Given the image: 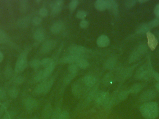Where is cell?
<instances>
[{
  "label": "cell",
  "mask_w": 159,
  "mask_h": 119,
  "mask_svg": "<svg viewBox=\"0 0 159 119\" xmlns=\"http://www.w3.org/2000/svg\"><path fill=\"white\" fill-rule=\"evenodd\" d=\"M142 116L146 119H155L158 117L159 107L156 102H148L140 107Z\"/></svg>",
  "instance_id": "1"
},
{
  "label": "cell",
  "mask_w": 159,
  "mask_h": 119,
  "mask_svg": "<svg viewBox=\"0 0 159 119\" xmlns=\"http://www.w3.org/2000/svg\"><path fill=\"white\" fill-rule=\"evenodd\" d=\"M152 66L150 64H147L140 67L135 74V77L138 79L148 80L154 76Z\"/></svg>",
  "instance_id": "2"
},
{
  "label": "cell",
  "mask_w": 159,
  "mask_h": 119,
  "mask_svg": "<svg viewBox=\"0 0 159 119\" xmlns=\"http://www.w3.org/2000/svg\"><path fill=\"white\" fill-rule=\"evenodd\" d=\"M28 54V51L25 50L19 56L15 66V71L16 73H20L26 68L27 65Z\"/></svg>",
  "instance_id": "3"
},
{
  "label": "cell",
  "mask_w": 159,
  "mask_h": 119,
  "mask_svg": "<svg viewBox=\"0 0 159 119\" xmlns=\"http://www.w3.org/2000/svg\"><path fill=\"white\" fill-rule=\"evenodd\" d=\"M53 83V79L44 80L36 86L35 89V92L38 94L47 93L51 89Z\"/></svg>",
  "instance_id": "4"
},
{
  "label": "cell",
  "mask_w": 159,
  "mask_h": 119,
  "mask_svg": "<svg viewBox=\"0 0 159 119\" xmlns=\"http://www.w3.org/2000/svg\"><path fill=\"white\" fill-rule=\"evenodd\" d=\"M147 47L145 45H142L138 47L133 52L129 58L130 62H133L138 60L145 53Z\"/></svg>",
  "instance_id": "5"
},
{
  "label": "cell",
  "mask_w": 159,
  "mask_h": 119,
  "mask_svg": "<svg viewBox=\"0 0 159 119\" xmlns=\"http://www.w3.org/2000/svg\"><path fill=\"white\" fill-rule=\"evenodd\" d=\"M109 101V94L108 93L106 92L99 93L95 97V102L98 104L107 105Z\"/></svg>",
  "instance_id": "6"
},
{
  "label": "cell",
  "mask_w": 159,
  "mask_h": 119,
  "mask_svg": "<svg viewBox=\"0 0 159 119\" xmlns=\"http://www.w3.org/2000/svg\"><path fill=\"white\" fill-rule=\"evenodd\" d=\"M25 106L27 111L31 112L37 108L38 102L34 98H27L25 101Z\"/></svg>",
  "instance_id": "7"
},
{
  "label": "cell",
  "mask_w": 159,
  "mask_h": 119,
  "mask_svg": "<svg viewBox=\"0 0 159 119\" xmlns=\"http://www.w3.org/2000/svg\"><path fill=\"white\" fill-rule=\"evenodd\" d=\"M147 36L148 40V45L149 48L152 50H155L158 44L157 38L153 34L149 31L147 33Z\"/></svg>",
  "instance_id": "8"
},
{
  "label": "cell",
  "mask_w": 159,
  "mask_h": 119,
  "mask_svg": "<svg viewBox=\"0 0 159 119\" xmlns=\"http://www.w3.org/2000/svg\"><path fill=\"white\" fill-rule=\"evenodd\" d=\"M156 93L154 90H149L144 92L140 96V99L142 102H147L153 100L156 97Z\"/></svg>",
  "instance_id": "9"
},
{
  "label": "cell",
  "mask_w": 159,
  "mask_h": 119,
  "mask_svg": "<svg viewBox=\"0 0 159 119\" xmlns=\"http://www.w3.org/2000/svg\"><path fill=\"white\" fill-rule=\"evenodd\" d=\"M56 45L55 40H49L44 43L42 46V50L43 53H47L50 52Z\"/></svg>",
  "instance_id": "10"
},
{
  "label": "cell",
  "mask_w": 159,
  "mask_h": 119,
  "mask_svg": "<svg viewBox=\"0 0 159 119\" xmlns=\"http://www.w3.org/2000/svg\"><path fill=\"white\" fill-rule=\"evenodd\" d=\"M63 2L61 0L56 1L52 6V15L53 16H57L58 15L63 7Z\"/></svg>",
  "instance_id": "11"
},
{
  "label": "cell",
  "mask_w": 159,
  "mask_h": 119,
  "mask_svg": "<svg viewBox=\"0 0 159 119\" xmlns=\"http://www.w3.org/2000/svg\"><path fill=\"white\" fill-rule=\"evenodd\" d=\"M106 3L107 8H108L111 10L113 14L117 15L118 12V4L114 0H108L106 1Z\"/></svg>",
  "instance_id": "12"
},
{
  "label": "cell",
  "mask_w": 159,
  "mask_h": 119,
  "mask_svg": "<svg viewBox=\"0 0 159 119\" xmlns=\"http://www.w3.org/2000/svg\"><path fill=\"white\" fill-rule=\"evenodd\" d=\"M96 43L97 45L100 47H105L110 43V40L106 35H102L98 37Z\"/></svg>",
  "instance_id": "13"
},
{
  "label": "cell",
  "mask_w": 159,
  "mask_h": 119,
  "mask_svg": "<svg viewBox=\"0 0 159 119\" xmlns=\"http://www.w3.org/2000/svg\"><path fill=\"white\" fill-rule=\"evenodd\" d=\"M86 48L81 46H75L71 48L70 49V53L71 55L80 56L81 54L85 53Z\"/></svg>",
  "instance_id": "14"
},
{
  "label": "cell",
  "mask_w": 159,
  "mask_h": 119,
  "mask_svg": "<svg viewBox=\"0 0 159 119\" xmlns=\"http://www.w3.org/2000/svg\"><path fill=\"white\" fill-rule=\"evenodd\" d=\"M81 58L80 56L71 55L64 57L61 60V62L62 63H73L76 62L79 59Z\"/></svg>",
  "instance_id": "15"
},
{
  "label": "cell",
  "mask_w": 159,
  "mask_h": 119,
  "mask_svg": "<svg viewBox=\"0 0 159 119\" xmlns=\"http://www.w3.org/2000/svg\"><path fill=\"white\" fill-rule=\"evenodd\" d=\"M63 27L62 21H58L54 23L51 26V31L54 34H57L60 32Z\"/></svg>",
  "instance_id": "16"
},
{
  "label": "cell",
  "mask_w": 159,
  "mask_h": 119,
  "mask_svg": "<svg viewBox=\"0 0 159 119\" xmlns=\"http://www.w3.org/2000/svg\"><path fill=\"white\" fill-rule=\"evenodd\" d=\"M45 34L43 29H38L35 30L34 34V38L36 41L41 42L43 41L45 38Z\"/></svg>",
  "instance_id": "17"
},
{
  "label": "cell",
  "mask_w": 159,
  "mask_h": 119,
  "mask_svg": "<svg viewBox=\"0 0 159 119\" xmlns=\"http://www.w3.org/2000/svg\"><path fill=\"white\" fill-rule=\"evenodd\" d=\"M53 112V109L50 104H48L46 105L43 113L44 119H49L50 117H51Z\"/></svg>",
  "instance_id": "18"
},
{
  "label": "cell",
  "mask_w": 159,
  "mask_h": 119,
  "mask_svg": "<svg viewBox=\"0 0 159 119\" xmlns=\"http://www.w3.org/2000/svg\"><path fill=\"white\" fill-rule=\"evenodd\" d=\"M30 22V19L29 17L25 16L20 19L18 21V25L21 28L28 27Z\"/></svg>",
  "instance_id": "19"
},
{
  "label": "cell",
  "mask_w": 159,
  "mask_h": 119,
  "mask_svg": "<svg viewBox=\"0 0 159 119\" xmlns=\"http://www.w3.org/2000/svg\"><path fill=\"white\" fill-rule=\"evenodd\" d=\"M72 92L75 97H79L81 94V87L80 85L77 83H74L72 86Z\"/></svg>",
  "instance_id": "20"
},
{
  "label": "cell",
  "mask_w": 159,
  "mask_h": 119,
  "mask_svg": "<svg viewBox=\"0 0 159 119\" xmlns=\"http://www.w3.org/2000/svg\"><path fill=\"white\" fill-rule=\"evenodd\" d=\"M85 84L88 87H93L96 83V80L95 77L90 75L85 76L84 78Z\"/></svg>",
  "instance_id": "21"
},
{
  "label": "cell",
  "mask_w": 159,
  "mask_h": 119,
  "mask_svg": "<svg viewBox=\"0 0 159 119\" xmlns=\"http://www.w3.org/2000/svg\"><path fill=\"white\" fill-rule=\"evenodd\" d=\"M94 5L95 8L99 11H103L107 8L106 3L104 0H97Z\"/></svg>",
  "instance_id": "22"
},
{
  "label": "cell",
  "mask_w": 159,
  "mask_h": 119,
  "mask_svg": "<svg viewBox=\"0 0 159 119\" xmlns=\"http://www.w3.org/2000/svg\"><path fill=\"white\" fill-rule=\"evenodd\" d=\"M116 60L114 58H110L107 60L105 63L104 66L107 69H111L115 66L116 64Z\"/></svg>",
  "instance_id": "23"
},
{
  "label": "cell",
  "mask_w": 159,
  "mask_h": 119,
  "mask_svg": "<svg viewBox=\"0 0 159 119\" xmlns=\"http://www.w3.org/2000/svg\"><path fill=\"white\" fill-rule=\"evenodd\" d=\"M76 64L80 68L85 69L89 66V63L87 60L81 58L76 62Z\"/></svg>",
  "instance_id": "24"
},
{
  "label": "cell",
  "mask_w": 159,
  "mask_h": 119,
  "mask_svg": "<svg viewBox=\"0 0 159 119\" xmlns=\"http://www.w3.org/2000/svg\"><path fill=\"white\" fill-rule=\"evenodd\" d=\"M55 67V63H54L53 64V65H52L50 66H48V67H47V68H45L44 70H43V76L45 80L52 73Z\"/></svg>",
  "instance_id": "25"
},
{
  "label": "cell",
  "mask_w": 159,
  "mask_h": 119,
  "mask_svg": "<svg viewBox=\"0 0 159 119\" xmlns=\"http://www.w3.org/2000/svg\"><path fill=\"white\" fill-rule=\"evenodd\" d=\"M143 88V85L140 83L134 84V85H133L132 87L131 88L129 92L132 94H134L138 93L139 92L141 91Z\"/></svg>",
  "instance_id": "26"
},
{
  "label": "cell",
  "mask_w": 159,
  "mask_h": 119,
  "mask_svg": "<svg viewBox=\"0 0 159 119\" xmlns=\"http://www.w3.org/2000/svg\"><path fill=\"white\" fill-rule=\"evenodd\" d=\"M20 10L21 13L27 12L29 7V3L26 0H22L20 2Z\"/></svg>",
  "instance_id": "27"
},
{
  "label": "cell",
  "mask_w": 159,
  "mask_h": 119,
  "mask_svg": "<svg viewBox=\"0 0 159 119\" xmlns=\"http://www.w3.org/2000/svg\"><path fill=\"white\" fill-rule=\"evenodd\" d=\"M19 94V91L16 87H12L8 91V94L11 98L15 99L17 97Z\"/></svg>",
  "instance_id": "28"
},
{
  "label": "cell",
  "mask_w": 159,
  "mask_h": 119,
  "mask_svg": "<svg viewBox=\"0 0 159 119\" xmlns=\"http://www.w3.org/2000/svg\"><path fill=\"white\" fill-rule=\"evenodd\" d=\"M41 65L43 66L44 67L47 68V67H48V66H50L53 65V64L55 63H54L53 60L51 58H45L43 59V60L41 61Z\"/></svg>",
  "instance_id": "29"
},
{
  "label": "cell",
  "mask_w": 159,
  "mask_h": 119,
  "mask_svg": "<svg viewBox=\"0 0 159 119\" xmlns=\"http://www.w3.org/2000/svg\"><path fill=\"white\" fill-rule=\"evenodd\" d=\"M113 80V76L111 73L106 74L103 78V83L105 85H109L112 83Z\"/></svg>",
  "instance_id": "30"
},
{
  "label": "cell",
  "mask_w": 159,
  "mask_h": 119,
  "mask_svg": "<svg viewBox=\"0 0 159 119\" xmlns=\"http://www.w3.org/2000/svg\"><path fill=\"white\" fill-rule=\"evenodd\" d=\"M30 65L32 68L37 69L41 65V62L38 59L33 60L30 62Z\"/></svg>",
  "instance_id": "31"
},
{
  "label": "cell",
  "mask_w": 159,
  "mask_h": 119,
  "mask_svg": "<svg viewBox=\"0 0 159 119\" xmlns=\"http://www.w3.org/2000/svg\"><path fill=\"white\" fill-rule=\"evenodd\" d=\"M78 66L76 64H71L69 66V71L71 74H77Z\"/></svg>",
  "instance_id": "32"
},
{
  "label": "cell",
  "mask_w": 159,
  "mask_h": 119,
  "mask_svg": "<svg viewBox=\"0 0 159 119\" xmlns=\"http://www.w3.org/2000/svg\"><path fill=\"white\" fill-rule=\"evenodd\" d=\"M61 113V110L60 108H56L52 113L51 119H59Z\"/></svg>",
  "instance_id": "33"
},
{
  "label": "cell",
  "mask_w": 159,
  "mask_h": 119,
  "mask_svg": "<svg viewBox=\"0 0 159 119\" xmlns=\"http://www.w3.org/2000/svg\"><path fill=\"white\" fill-rule=\"evenodd\" d=\"M129 92L127 91H123L121 92L118 96L119 99L120 101H124L125 99H127V97L129 96Z\"/></svg>",
  "instance_id": "34"
},
{
  "label": "cell",
  "mask_w": 159,
  "mask_h": 119,
  "mask_svg": "<svg viewBox=\"0 0 159 119\" xmlns=\"http://www.w3.org/2000/svg\"><path fill=\"white\" fill-rule=\"evenodd\" d=\"M76 76V74H71L70 73L68 76L65 77L64 80V83L65 84H68Z\"/></svg>",
  "instance_id": "35"
},
{
  "label": "cell",
  "mask_w": 159,
  "mask_h": 119,
  "mask_svg": "<svg viewBox=\"0 0 159 119\" xmlns=\"http://www.w3.org/2000/svg\"><path fill=\"white\" fill-rule=\"evenodd\" d=\"M149 28L148 24H144L140 27L138 30V32L139 33H147L148 32V30H149Z\"/></svg>",
  "instance_id": "36"
},
{
  "label": "cell",
  "mask_w": 159,
  "mask_h": 119,
  "mask_svg": "<svg viewBox=\"0 0 159 119\" xmlns=\"http://www.w3.org/2000/svg\"><path fill=\"white\" fill-rule=\"evenodd\" d=\"M34 80L36 81H41L44 80L43 75V70L38 72L34 76Z\"/></svg>",
  "instance_id": "37"
},
{
  "label": "cell",
  "mask_w": 159,
  "mask_h": 119,
  "mask_svg": "<svg viewBox=\"0 0 159 119\" xmlns=\"http://www.w3.org/2000/svg\"><path fill=\"white\" fill-rule=\"evenodd\" d=\"M78 3H79V2L77 0H73V1H71L70 4H69V8H70V10L71 11L75 10V8L78 6Z\"/></svg>",
  "instance_id": "38"
},
{
  "label": "cell",
  "mask_w": 159,
  "mask_h": 119,
  "mask_svg": "<svg viewBox=\"0 0 159 119\" xmlns=\"http://www.w3.org/2000/svg\"><path fill=\"white\" fill-rule=\"evenodd\" d=\"M13 74V70L10 66H7L5 70V76L7 79L11 77Z\"/></svg>",
  "instance_id": "39"
},
{
  "label": "cell",
  "mask_w": 159,
  "mask_h": 119,
  "mask_svg": "<svg viewBox=\"0 0 159 119\" xmlns=\"http://www.w3.org/2000/svg\"><path fill=\"white\" fill-rule=\"evenodd\" d=\"M132 73V69L131 68H129L126 69L123 71L122 74V76L123 78H127L129 77Z\"/></svg>",
  "instance_id": "40"
},
{
  "label": "cell",
  "mask_w": 159,
  "mask_h": 119,
  "mask_svg": "<svg viewBox=\"0 0 159 119\" xmlns=\"http://www.w3.org/2000/svg\"><path fill=\"white\" fill-rule=\"evenodd\" d=\"M88 13L86 11L83 10H80L78 11L76 14V17L80 19H84L87 16Z\"/></svg>",
  "instance_id": "41"
},
{
  "label": "cell",
  "mask_w": 159,
  "mask_h": 119,
  "mask_svg": "<svg viewBox=\"0 0 159 119\" xmlns=\"http://www.w3.org/2000/svg\"><path fill=\"white\" fill-rule=\"evenodd\" d=\"M149 28H153V27H157L159 26V18L156 19L154 20L149 22L148 24Z\"/></svg>",
  "instance_id": "42"
},
{
  "label": "cell",
  "mask_w": 159,
  "mask_h": 119,
  "mask_svg": "<svg viewBox=\"0 0 159 119\" xmlns=\"http://www.w3.org/2000/svg\"><path fill=\"white\" fill-rule=\"evenodd\" d=\"M42 22V19L39 17H34L32 20V23L35 26L40 25Z\"/></svg>",
  "instance_id": "43"
},
{
  "label": "cell",
  "mask_w": 159,
  "mask_h": 119,
  "mask_svg": "<svg viewBox=\"0 0 159 119\" xmlns=\"http://www.w3.org/2000/svg\"><path fill=\"white\" fill-rule=\"evenodd\" d=\"M70 119V114L67 111H64L61 112L59 119Z\"/></svg>",
  "instance_id": "44"
},
{
  "label": "cell",
  "mask_w": 159,
  "mask_h": 119,
  "mask_svg": "<svg viewBox=\"0 0 159 119\" xmlns=\"http://www.w3.org/2000/svg\"><path fill=\"white\" fill-rule=\"evenodd\" d=\"M136 1L134 0H129L125 2V6L128 7H131L135 4Z\"/></svg>",
  "instance_id": "45"
},
{
  "label": "cell",
  "mask_w": 159,
  "mask_h": 119,
  "mask_svg": "<svg viewBox=\"0 0 159 119\" xmlns=\"http://www.w3.org/2000/svg\"><path fill=\"white\" fill-rule=\"evenodd\" d=\"M48 14V11L47 9L44 7L41 8L39 10V15L42 17H45Z\"/></svg>",
  "instance_id": "46"
},
{
  "label": "cell",
  "mask_w": 159,
  "mask_h": 119,
  "mask_svg": "<svg viewBox=\"0 0 159 119\" xmlns=\"http://www.w3.org/2000/svg\"><path fill=\"white\" fill-rule=\"evenodd\" d=\"M24 78L21 76H18L14 80V83L17 85L21 84L24 81Z\"/></svg>",
  "instance_id": "47"
},
{
  "label": "cell",
  "mask_w": 159,
  "mask_h": 119,
  "mask_svg": "<svg viewBox=\"0 0 159 119\" xmlns=\"http://www.w3.org/2000/svg\"><path fill=\"white\" fill-rule=\"evenodd\" d=\"M6 93L3 89H0V101L4 100L6 98Z\"/></svg>",
  "instance_id": "48"
},
{
  "label": "cell",
  "mask_w": 159,
  "mask_h": 119,
  "mask_svg": "<svg viewBox=\"0 0 159 119\" xmlns=\"http://www.w3.org/2000/svg\"><path fill=\"white\" fill-rule=\"evenodd\" d=\"M80 27H81L82 29H86V28H87L88 27H89V21H87L84 20H82V21H81V22H80Z\"/></svg>",
  "instance_id": "49"
},
{
  "label": "cell",
  "mask_w": 159,
  "mask_h": 119,
  "mask_svg": "<svg viewBox=\"0 0 159 119\" xmlns=\"http://www.w3.org/2000/svg\"><path fill=\"white\" fill-rule=\"evenodd\" d=\"M8 41V37L0 36V44H3L7 43Z\"/></svg>",
  "instance_id": "50"
},
{
  "label": "cell",
  "mask_w": 159,
  "mask_h": 119,
  "mask_svg": "<svg viewBox=\"0 0 159 119\" xmlns=\"http://www.w3.org/2000/svg\"><path fill=\"white\" fill-rule=\"evenodd\" d=\"M155 14L156 16L159 18V4L155 7Z\"/></svg>",
  "instance_id": "51"
},
{
  "label": "cell",
  "mask_w": 159,
  "mask_h": 119,
  "mask_svg": "<svg viewBox=\"0 0 159 119\" xmlns=\"http://www.w3.org/2000/svg\"><path fill=\"white\" fill-rule=\"evenodd\" d=\"M14 115L13 112H9V113H7V114L5 115L4 117V119H10Z\"/></svg>",
  "instance_id": "52"
},
{
  "label": "cell",
  "mask_w": 159,
  "mask_h": 119,
  "mask_svg": "<svg viewBox=\"0 0 159 119\" xmlns=\"http://www.w3.org/2000/svg\"><path fill=\"white\" fill-rule=\"evenodd\" d=\"M0 36H3V37H8L7 36V34L6 33L2 30V29H0Z\"/></svg>",
  "instance_id": "53"
},
{
  "label": "cell",
  "mask_w": 159,
  "mask_h": 119,
  "mask_svg": "<svg viewBox=\"0 0 159 119\" xmlns=\"http://www.w3.org/2000/svg\"><path fill=\"white\" fill-rule=\"evenodd\" d=\"M154 77L156 78V79L159 82V74L158 73H154Z\"/></svg>",
  "instance_id": "54"
},
{
  "label": "cell",
  "mask_w": 159,
  "mask_h": 119,
  "mask_svg": "<svg viewBox=\"0 0 159 119\" xmlns=\"http://www.w3.org/2000/svg\"><path fill=\"white\" fill-rule=\"evenodd\" d=\"M4 57L2 53L0 51V63L3 61V60Z\"/></svg>",
  "instance_id": "55"
},
{
  "label": "cell",
  "mask_w": 159,
  "mask_h": 119,
  "mask_svg": "<svg viewBox=\"0 0 159 119\" xmlns=\"http://www.w3.org/2000/svg\"><path fill=\"white\" fill-rule=\"evenodd\" d=\"M156 88L157 91L159 93V82H158L156 84Z\"/></svg>",
  "instance_id": "56"
},
{
  "label": "cell",
  "mask_w": 159,
  "mask_h": 119,
  "mask_svg": "<svg viewBox=\"0 0 159 119\" xmlns=\"http://www.w3.org/2000/svg\"><path fill=\"white\" fill-rule=\"evenodd\" d=\"M148 1H142V0H141V1H139V2H147Z\"/></svg>",
  "instance_id": "57"
},
{
  "label": "cell",
  "mask_w": 159,
  "mask_h": 119,
  "mask_svg": "<svg viewBox=\"0 0 159 119\" xmlns=\"http://www.w3.org/2000/svg\"><path fill=\"white\" fill-rule=\"evenodd\" d=\"M31 119H38V118H36V117H34V118H32Z\"/></svg>",
  "instance_id": "58"
},
{
  "label": "cell",
  "mask_w": 159,
  "mask_h": 119,
  "mask_svg": "<svg viewBox=\"0 0 159 119\" xmlns=\"http://www.w3.org/2000/svg\"><path fill=\"white\" fill-rule=\"evenodd\" d=\"M2 112H1V110H0V115H1V114H2Z\"/></svg>",
  "instance_id": "59"
}]
</instances>
